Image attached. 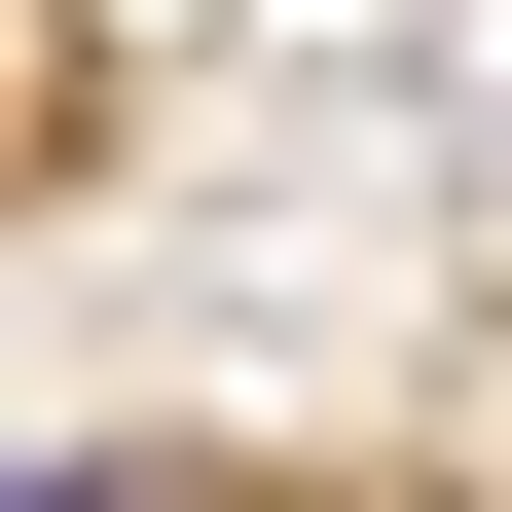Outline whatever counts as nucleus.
Masks as SVG:
<instances>
[{
  "mask_svg": "<svg viewBox=\"0 0 512 512\" xmlns=\"http://www.w3.org/2000/svg\"><path fill=\"white\" fill-rule=\"evenodd\" d=\"M0 512H110V476H37V439H0Z\"/></svg>",
  "mask_w": 512,
  "mask_h": 512,
  "instance_id": "1",
  "label": "nucleus"
}]
</instances>
